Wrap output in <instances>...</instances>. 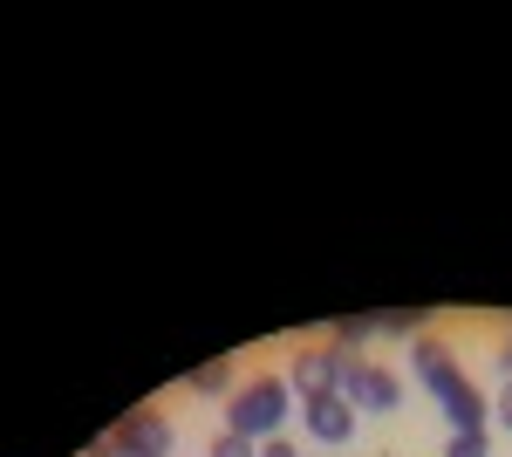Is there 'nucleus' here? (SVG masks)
<instances>
[{
  "label": "nucleus",
  "instance_id": "f8f14e48",
  "mask_svg": "<svg viewBox=\"0 0 512 457\" xmlns=\"http://www.w3.org/2000/svg\"><path fill=\"white\" fill-rule=\"evenodd\" d=\"M499 369H506V382H512V342H506V348H499Z\"/></svg>",
  "mask_w": 512,
  "mask_h": 457
},
{
  "label": "nucleus",
  "instance_id": "423d86ee",
  "mask_svg": "<svg viewBox=\"0 0 512 457\" xmlns=\"http://www.w3.org/2000/svg\"><path fill=\"white\" fill-rule=\"evenodd\" d=\"M226 382H233V362H205V369H192V389H198V396H219Z\"/></svg>",
  "mask_w": 512,
  "mask_h": 457
},
{
  "label": "nucleus",
  "instance_id": "9d476101",
  "mask_svg": "<svg viewBox=\"0 0 512 457\" xmlns=\"http://www.w3.org/2000/svg\"><path fill=\"white\" fill-rule=\"evenodd\" d=\"M492 417H499V430H506V437H512V382H506V389H499V403H492Z\"/></svg>",
  "mask_w": 512,
  "mask_h": 457
},
{
  "label": "nucleus",
  "instance_id": "1a4fd4ad",
  "mask_svg": "<svg viewBox=\"0 0 512 457\" xmlns=\"http://www.w3.org/2000/svg\"><path fill=\"white\" fill-rule=\"evenodd\" d=\"M376 328H383V335H417L424 314H417V307H403V314H376Z\"/></svg>",
  "mask_w": 512,
  "mask_h": 457
},
{
  "label": "nucleus",
  "instance_id": "f257e3e1",
  "mask_svg": "<svg viewBox=\"0 0 512 457\" xmlns=\"http://www.w3.org/2000/svg\"><path fill=\"white\" fill-rule=\"evenodd\" d=\"M280 417H287V382H280V376H253L233 396L226 430H233V437H253V444H267V437H280Z\"/></svg>",
  "mask_w": 512,
  "mask_h": 457
},
{
  "label": "nucleus",
  "instance_id": "f03ea898",
  "mask_svg": "<svg viewBox=\"0 0 512 457\" xmlns=\"http://www.w3.org/2000/svg\"><path fill=\"white\" fill-rule=\"evenodd\" d=\"M110 437H117V457H171V444H178L164 410H130Z\"/></svg>",
  "mask_w": 512,
  "mask_h": 457
},
{
  "label": "nucleus",
  "instance_id": "0eeeda50",
  "mask_svg": "<svg viewBox=\"0 0 512 457\" xmlns=\"http://www.w3.org/2000/svg\"><path fill=\"white\" fill-rule=\"evenodd\" d=\"M444 457H485V430H451Z\"/></svg>",
  "mask_w": 512,
  "mask_h": 457
},
{
  "label": "nucleus",
  "instance_id": "9b49d317",
  "mask_svg": "<svg viewBox=\"0 0 512 457\" xmlns=\"http://www.w3.org/2000/svg\"><path fill=\"white\" fill-rule=\"evenodd\" d=\"M260 457H301V451H294L287 437H267V444H260Z\"/></svg>",
  "mask_w": 512,
  "mask_h": 457
},
{
  "label": "nucleus",
  "instance_id": "6e6552de",
  "mask_svg": "<svg viewBox=\"0 0 512 457\" xmlns=\"http://www.w3.org/2000/svg\"><path fill=\"white\" fill-rule=\"evenodd\" d=\"M212 457H260V444H253V437H233V430H219V437H212Z\"/></svg>",
  "mask_w": 512,
  "mask_h": 457
},
{
  "label": "nucleus",
  "instance_id": "39448f33",
  "mask_svg": "<svg viewBox=\"0 0 512 457\" xmlns=\"http://www.w3.org/2000/svg\"><path fill=\"white\" fill-rule=\"evenodd\" d=\"M369 335H376V314H355V321H335V348H342V355H355V348L369 342Z\"/></svg>",
  "mask_w": 512,
  "mask_h": 457
},
{
  "label": "nucleus",
  "instance_id": "7ed1b4c3",
  "mask_svg": "<svg viewBox=\"0 0 512 457\" xmlns=\"http://www.w3.org/2000/svg\"><path fill=\"white\" fill-rule=\"evenodd\" d=\"M308 437H321V444H349L355 437V403L342 396V389L308 403Z\"/></svg>",
  "mask_w": 512,
  "mask_h": 457
},
{
  "label": "nucleus",
  "instance_id": "20e7f679",
  "mask_svg": "<svg viewBox=\"0 0 512 457\" xmlns=\"http://www.w3.org/2000/svg\"><path fill=\"white\" fill-rule=\"evenodd\" d=\"M335 382H342V369H335V348H301L294 355V389L315 403V396H335Z\"/></svg>",
  "mask_w": 512,
  "mask_h": 457
}]
</instances>
